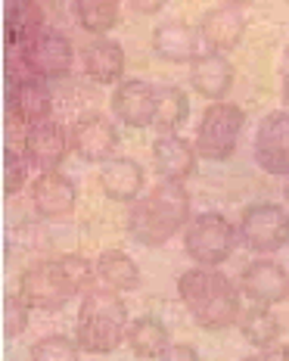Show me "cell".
Returning a JSON list of instances; mask_svg holds the SVG:
<instances>
[{
    "mask_svg": "<svg viewBox=\"0 0 289 361\" xmlns=\"http://www.w3.org/2000/svg\"><path fill=\"white\" fill-rule=\"evenodd\" d=\"M97 265V277L106 283L109 290H137L140 287V268L128 252L121 250H106L100 252V259L94 262Z\"/></svg>",
    "mask_w": 289,
    "mask_h": 361,
    "instance_id": "603a6c76",
    "label": "cell"
},
{
    "mask_svg": "<svg viewBox=\"0 0 289 361\" xmlns=\"http://www.w3.org/2000/svg\"><path fill=\"white\" fill-rule=\"evenodd\" d=\"M112 112H116L118 122L131 128L156 125V87L140 78L121 81L112 94Z\"/></svg>",
    "mask_w": 289,
    "mask_h": 361,
    "instance_id": "7c38bea8",
    "label": "cell"
},
{
    "mask_svg": "<svg viewBox=\"0 0 289 361\" xmlns=\"http://www.w3.org/2000/svg\"><path fill=\"white\" fill-rule=\"evenodd\" d=\"M255 159L268 175L289 178V112L277 109L262 118L255 134Z\"/></svg>",
    "mask_w": 289,
    "mask_h": 361,
    "instance_id": "ba28073f",
    "label": "cell"
},
{
    "mask_svg": "<svg viewBox=\"0 0 289 361\" xmlns=\"http://www.w3.org/2000/svg\"><path fill=\"white\" fill-rule=\"evenodd\" d=\"M240 237L255 252H277L289 240V212L277 202H255L240 218Z\"/></svg>",
    "mask_w": 289,
    "mask_h": 361,
    "instance_id": "52a82bcc",
    "label": "cell"
},
{
    "mask_svg": "<svg viewBox=\"0 0 289 361\" xmlns=\"http://www.w3.org/2000/svg\"><path fill=\"white\" fill-rule=\"evenodd\" d=\"M68 140H72V149L85 162H109L121 137L112 118L100 116V112H90V116H81L75 122Z\"/></svg>",
    "mask_w": 289,
    "mask_h": 361,
    "instance_id": "9c48e42d",
    "label": "cell"
},
{
    "mask_svg": "<svg viewBox=\"0 0 289 361\" xmlns=\"http://www.w3.org/2000/svg\"><path fill=\"white\" fill-rule=\"evenodd\" d=\"M100 187L109 200L116 202H134L143 190V169L140 162L128 159V156H116V159L100 165Z\"/></svg>",
    "mask_w": 289,
    "mask_h": 361,
    "instance_id": "ac0fdd59",
    "label": "cell"
},
{
    "mask_svg": "<svg viewBox=\"0 0 289 361\" xmlns=\"http://www.w3.org/2000/svg\"><path fill=\"white\" fill-rule=\"evenodd\" d=\"M190 116V100L180 87H159L156 90V125L162 134H174Z\"/></svg>",
    "mask_w": 289,
    "mask_h": 361,
    "instance_id": "484cf974",
    "label": "cell"
},
{
    "mask_svg": "<svg viewBox=\"0 0 289 361\" xmlns=\"http://www.w3.org/2000/svg\"><path fill=\"white\" fill-rule=\"evenodd\" d=\"M180 302L193 321L205 330H224L237 324L242 308H240V290L233 281L215 268H190L178 281Z\"/></svg>",
    "mask_w": 289,
    "mask_h": 361,
    "instance_id": "7a4b0ae2",
    "label": "cell"
},
{
    "mask_svg": "<svg viewBox=\"0 0 289 361\" xmlns=\"http://www.w3.org/2000/svg\"><path fill=\"white\" fill-rule=\"evenodd\" d=\"M28 156L25 153H13V147H6V159H4V190L19 193L22 184H25V171H28Z\"/></svg>",
    "mask_w": 289,
    "mask_h": 361,
    "instance_id": "f546056e",
    "label": "cell"
},
{
    "mask_svg": "<svg viewBox=\"0 0 289 361\" xmlns=\"http://www.w3.org/2000/svg\"><path fill=\"white\" fill-rule=\"evenodd\" d=\"M242 361H289V345H271V349H262L258 355Z\"/></svg>",
    "mask_w": 289,
    "mask_h": 361,
    "instance_id": "1f68e13d",
    "label": "cell"
},
{
    "mask_svg": "<svg viewBox=\"0 0 289 361\" xmlns=\"http://www.w3.org/2000/svg\"><path fill=\"white\" fill-rule=\"evenodd\" d=\"M240 334L246 336V343H252L255 349H271V345H277L280 334H283V324H280L277 314L268 312L264 305H255L240 314Z\"/></svg>",
    "mask_w": 289,
    "mask_h": 361,
    "instance_id": "d4e9b609",
    "label": "cell"
},
{
    "mask_svg": "<svg viewBox=\"0 0 289 361\" xmlns=\"http://www.w3.org/2000/svg\"><path fill=\"white\" fill-rule=\"evenodd\" d=\"M81 28L90 35H106L118 25V4L116 0H78L75 4Z\"/></svg>",
    "mask_w": 289,
    "mask_h": 361,
    "instance_id": "4316f807",
    "label": "cell"
},
{
    "mask_svg": "<svg viewBox=\"0 0 289 361\" xmlns=\"http://www.w3.org/2000/svg\"><path fill=\"white\" fill-rule=\"evenodd\" d=\"M94 277L97 265H90L81 255H63V259H50L22 271L16 293L28 302V308L59 312L72 296L94 290Z\"/></svg>",
    "mask_w": 289,
    "mask_h": 361,
    "instance_id": "6da1fadb",
    "label": "cell"
},
{
    "mask_svg": "<svg viewBox=\"0 0 289 361\" xmlns=\"http://www.w3.org/2000/svg\"><path fill=\"white\" fill-rule=\"evenodd\" d=\"M78 190L66 175L59 171H41L32 184V202L41 218H66L72 215Z\"/></svg>",
    "mask_w": 289,
    "mask_h": 361,
    "instance_id": "9a60e30c",
    "label": "cell"
},
{
    "mask_svg": "<svg viewBox=\"0 0 289 361\" xmlns=\"http://www.w3.org/2000/svg\"><path fill=\"white\" fill-rule=\"evenodd\" d=\"M184 250L199 268H215L237 250V228L218 212H202L187 224Z\"/></svg>",
    "mask_w": 289,
    "mask_h": 361,
    "instance_id": "5b68a950",
    "label": "cell"
},
{
    "mask_svg": "<svg viewBox=\"0 0 289 361\" xmlns=\"http://www.w3.org/2000/svg\"><path fill=\"white\" fill-rule=\"evenodd\" d=\"M125 343L131 345V352L137 358H159L165 349H168V327L162 324L153 314H143L128 324V334H125Z\"/></svg>",
    "mask_w": 289,
    "mask_h": 361,
    "instance_id": "7402d4cb",
    "label": "cell"
},
{
    "mask_svg": "<svg viewBox=\"0 0 289 361\" xmlns=\"http://www.w3.org/2000/svg\"><path fill=\"white\" fill-rule=\"evenodd\" d=\"M242 125H246V112L240 106H233V103H211L202 112L199 125H196V153L215 162L230 159L240 144Z\"/></svg>",
    "mask_w": 289,
    "mask_h": 361,
    "instance_id": "8992f818",
    "label": "cell"
},
{
    "mask_svg": "<svg viewBox=\"0 0 289 361\" xmlns=\"http://www.w3.org/2000/svg\"><path fill=\"white\" fill-rule=\"evenodd\" d=\"M32 361H78V343L63 334L44 336L32 345Z\"/></svg>",
    "mask_w": 289,
    "mask_h": 361,
    "instance_id": "83f0119b",
    "label": "cell"
},
{
    "mask_svg": "<svg viewBox=\"0 0 289 361\" xmlns=\"http://www.w3.org/2000/svg\"><path fill=\"white\" fill-rule=\"evenodd\" d=\"M10 112L19 118V122H25L28 128L41 125V122H50V112H53L50 87L44 85L41 78L13 85V90H10Z\"/></svg>",
    "mask_w": 289,
    "mask_h": 361,
    "instance_id": "d6986e66",
    "label": "cell"
},
{
    "mask_svg": "<svg viewBox=\"0 0 289 361\" xmlns=\"http://www.w3.org/2000/svg\"><path fill=\"white\" fill-rule=\"evenodd\" d=\"M283 193H286V202H289V184H286V190H283Z\"/></svg>",
    "mask_w": 289,
    "mask_h": 361,
    "instance_id": "d590c367",
    "label": "cell"
},
{
    "mask_svg": "<svg viewBox=\"0 0 289 361\" xmlns=\"http://www.w3.org/2000/svg\"><path fill=\"white\" fill-rule=\"evenodd\" d=\"M242 32H246V19H242V10H237V6H215L199 22V35L209 54L233 50L240 44Z\"/></svg>",
    "mask_w": 289,
    "mask_h": 361,
    "instance_id": "2e32d148",
    "label": "cell"
},
{
    "mask_svg": "<svg viewBox=\"0 0 289 361\" xmlns=\"http://www.w3.org/2000/svg\"><path fill=\"white\" fill-rule=\"evenodd\" d=\"M184 224H190V193L178 180H159L128 215V231L143 246H162Z\"/></svg>",
    "mask_w": 289,
    "mask_h": 361,
    "instance_id": "3957f363",
    "label": "cell"
},
{
    "mask_svg": "<svg viewBox=\"0 0 289 361\" xmlns=\"http://www.w3.org/2000/svg\"><path fill=\"white\" fill-rule=\"evenodd\" d=\"M190 85L196 94H202L205 100H221L233 85V66L230 59L221 54H205L193 63L190 69Z\"/></svg>",
    "mask_w": 289,
    "mask_h": 361,
    "instance_id": "ffe728a7",
    "label": "cell"
},
{
    "mask_svg": "<svg viewBox=\"0 0 289 361\" xmlns=\"http://www.w3.org/2000/svg\"><path fill=\"white\" fill-rule=\"evenodd\" d=\"M153 162L162 180L184 184V178L196 171V147H190V140L178 137V134H162L153 144Z\"/></svg>",
    "mask_w": 289,
    "mask_h": 361,
    "instance_id": "e0dca14e",
    "label": "cell"
},
{
    "mask_svg": "<svg viewBox=\"0 0 289 361\" xmlns=\"http://www.w3.org/2000/svg\"><path fill=\"white\" fill-rule=\"evenodd\" d=\"M153 47H156V54L162 59H168V63H190V66H193L199 56L209 54L199 28L187 25V22H178V19L162 22V25L156 28Z\"/></svg>",
    "mask_w": 289,
    "mask_h": 361,
    "instance_id": "8fae6325",
    "label": "cell"
},
{
    "mask_svg": "<svg viewBox=\"0 0 289 361\" xmlns=\"http://www.w3.org/2000/svg\"><path fill=\"white\" fill-rule=\"evenodd\" d=\"M28 327V302L19 293H6L4 296V336L16 340L19 334H25Z\"/></svg>",
    "mask_w": 289,
    "mask_h": 361,
    "instance_id": "f1b7e54d",
    "label": "cell"
},
{
    "mask_svg": "<svg viewBox=\"0 0 289 361\" xmlns=\"http://www.w3.org/2000/svg\"><path fill=\"white\" fill-rule=\"evenodd\" d=\"M240 293L249 296L255 305H277L289 299V274L283 265L273 259H255L249 262L240 277Z\"/></svg>",
    "mask_w": 289,
    "mask_h": 361,
    "instance_id": "30bf717a",
    "label": "cell"
},
{
    "mask_svg": "<svg viewBox=\"0 0 289 361\" xmlns=\"http://www.w3.org/2000/svg\"><path fill=\"white\" fill-rule=\"evenodd\" d=\"M283 69H286V75H289V47H286V54H283Z\"/></svg>",
    "mask_w": 289,
    "mask_h": 361,
    "instance_id": "e575fe53",
    "label": "cell"
},
{
    "mask_svg": "<svg viewBox=\"0 0 289 361\" xmlns=\"http://www.w3.org/2000/svg\"><path fill=\"white\" fill-rule=\"evenodd\" d=\"M28 59H32L37 78H63L72 69V41L59 32H47L44 28L41 35L35 37L32 44H25Z\"/></svg>",
    "mask_w": 289,
    "mask_h": 361,
    "instance_id": "5bb4252c",
    "label": "cell"
},
{
    "mask_svg": "<svg viewBox=\"0 0 289 361\" xmlns=\"http://www.w3.org/2000/svg\"><path fill=\"white\" fill-rule=\"evenodd\" d=\"M283 100H286V112H289V75L283 78Z\"/></svg>",
    "mask_w": 289,
    "mask_h": 361,
    "instance_id": "836d02e7",
    "label": "cell"
},
{
    "mask_svg": "<svg viewBox=\"0 0 289 361\" xmlns=\"http://www.w3.org/2000/svg\"><path fill=\"white\" fill-rule=\"evenodd\" d=\"M125 50H121V44L116 41H94L90 47L85 50V75L94 81H100V85H112V81H118L121 75H125Z\"/></svg>",
    "mask_w": 289,
    "mask_h": 361,
    "instance_id": "44dd1931",
    "label": "cell"
},
{
    "mask_svg": "<svg viewBox=\"0 0 289 361\" xmlns=\"http://www.w3.org/2000/svg\"><path fill=\"white\" fill-rule=\"evenodd\" d=\"M131 10L134 13H162V4H159V0H149V4H140V0H134Z\"/></svg>",
    "mask_w": 289,
    "mask_h": 361,
    "instance_id": "d6a6232c",
    "label": "cell"
},
{
    "mask_svg": "<svg viewBox=\"0 0 289 361\" xmlns=\"http://www.w3.org/2000/svg\"><path fill=\"white\" fill-rule=\"evenodd\" d=\"M159 361H199V352L193 345H168V349L159 355Z\"/></svg>",
    "mask_w": 289,
    "mask_h": 361,
    "instance_id": "4dcf8cb0",
    "label": "cell"
},
{
    "mask_svg": "<svg viewBox=\"0 0 289 361\" xmlns=\"http://www.w3.org/2000/svg\"><path fill=\"white\" fill-rule=\"evenodd\" d=\"M44 19H47V13H44L41 4H35V0H16L10 6V16H6V41L32 44L44 32Z\"/></svg>",
    "mask_w": 289,
    "mask_h": 361,
    "instance_id": "cb8c5ba5",
    "label": "cell"
},
{
    "mask_svg": "<svg viewBox=\"0 0 289 361\" xmlns=\"http://www.w3.org/2000/svg\"><path fill=\"white\" fill-rule=\"evenodd\" d=\"M22 144H25V156H28V162H32L35 169L53 171L56 165H63L68 147H72V140H68V134H66L63 125L41 122V125L28 128Z\"/></svg>",
    "mask_w": 289,
    "mask_h": 361,
    "instance_id": "4fadbf2b",
    "label": "cell"
},
{
    "mask_svg": "<svg viewBox=\"0 0 289 361\" xmlns=\"http://www.w3.org/2000/svg\"><path fill=\"white\" fill-rule=\"evenodd\" d=\"M128 334V305L116 290H90L81 299L75 340L78 349L90 355H109L125 343Z\"/></svg>",
    "mask_w": 289,
    "mask_h": 361,
    "instance_id": "277c9868",
    "label": "cell"
}]
</instances>
